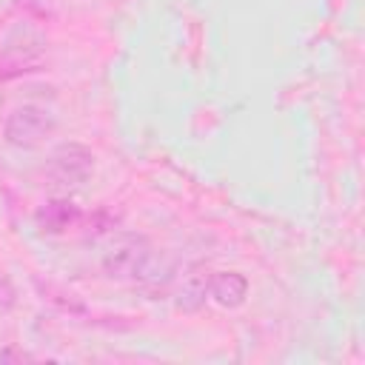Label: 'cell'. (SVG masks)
I'll list each match as a JSON object with an SVG mask.
<instances>
[{"instance_id": "6da1fadb", "label": "cell", "mask_w": 365, "mask_h": 365, "mask_svg": "<svg viewBox=\"0 0 365 365\" xmlns=\"http://www.w3.org/2000/svg\"><path fill=\"white\" fill-rule=\"evenodd\" d=\"M48 57V40L29 23H17L0 43V80L37 71Z\"/></svg>"}, {"instance_id": "7a4b0ae2", "label": "cell", "mask_w": 365, "mask_h": 365, "mask_svg": "<svg viewBox=\"0 0 365 365\" xmlns=\"http://www.w3.org/2000/svg\"><path fill=\"white\" fill-rule=\"evenodd\" d=\"M54 131H57V120L43 106H17L9 111L6 123H3L6 143L14 148H23V151L40 148Z\"/></svg>"}, {"instance_id": "3957f363", "label": "cell", "mask_w": 365, "mask_h": 365, "mask_svg": "<svg viewBox=\"0 0 365 365\" xmlns=\"http://www.w3.org/2000/svg\"><path fill=\"white\" fill-rule=\"evenodd\" d=\"M43 171L51 188H77L94 174V154L83 143H60Z\"/></svg>"}, {"instance_id": "277c9868", "label": "cell", "mask_w": 365, "mask_h": 365, "mask_svg": "<svg viewBox=\"0 0 365 365\" xmlns=\"http://www.w3.org/2000/svg\"><path fill=\"white\" fill-rule=\"evenodd\" d=\"M148 254H151L148 237H143V234H128V231H125V234L114 237V242L108 245V251H106V257H103V274H106L108 279H117V282L134 279L137 271L143 268V262L148 259Z\"/></svg>"}, {"instance_id": "5b68a950", "label": "cell", "mask_w": 365, "mask_h": 365, "mask_svg": "<svg viewBox=\"0 0 365 365\" xmlns=\"http://www.w3.org/2000/svg\"><path fill=\"white\" fill-rule=\"evenodd\" d=\"M174 274H177V259L165 251H160V254L151 251L148 259L143 262V268L137 271L134 282L148 299H163L174 282Z\"/></svg>"}, {"instance_id": "8992f818", "label": "cell", "mask_w": 365, "mask_h": 365, "mask_svg": "<svg viewBox=\"0 0 365 365\" xmlns=\"http://www.w3.org/2000/svg\"><path fill=\"white\" fill-rule=\"evenodd\" d=\"M211 277H214V271H211L208 265H202V262L191 265V268L182 274V279H180V285H177V294H174L177 311H182V314H197V311L205 305V299L211 297Z\"/></svg>"}, {"instance_id": "52a82bcc", "label": "cell", "mask_w": 365, "mask_h": 365, "mask_svg": "<svg viewBox=\"0 0 365 365\" xmlns=\"http://www.w3.org/2000/svg\"><path fill=\"white\" fill-rule=\"evenodd\" d=\"M34 222L43 234H66L80 222V208L71 200H51L37 208Z\"/></svg>"}, {"instance_id": "ba28073f", "label": "cell", "mask_w": 365, "mask_h": 365, "mask_svg": "<svg viewBox=\"0 0 365 365\" xmlns=\"http://www.w3.org/2000/svg\"><path fill=\"white\" fill-rule=\"evenodd\" d=\"M211 297L222 308H240L248 297V279L240 271H220L211 277Z\"/></svg>"}, {"instance_id": "9c48e42d", "label": "cell", "mask_w": 365, "mask_h": 365, "mask_svg": "<svg viewBox=\"0 0 365 365\" xmlns=\"http://www.w3.org/2000/svg\"><path fill=\"white\" fill-rule=\"evenodd\" d=\"M34 285H37V291L43 294L46 302H54L57 308H63V311H68V314H86V302H83L77 294L66 291L63 285H57V282H43V279H34Z\"/></svg>"}, {"instance_id": "30bf717a", "label": "cell", "mask_w": 365, "mask_h": 365, "mask_svg": "<svg viewBox=\"0 0 365 365\" xmlns=\"http://www.w3.org/2000/svg\"><path fill=\"white\" fill-rule=\"evenodd\" d=\"M120 220L111 214V211H106V208H100V211H94L91 217H88V222H86V237H91V240H97V237H103V234H108L114 225H117Z\"/></svg>"}, {"instance_id": "8fae6325", "label": "cell", "mask_w": 365, "mask_h": 365, "mask_svg": "<svg viewBox=\"0 0 365 365\" xmlns=\"http://www.w3.org/2000/svg\"><path fill=\"white\" fill-rule=\"evenodd\" d=\"M17 305V288L6 271H0V311H11Z\"/></svg>"}, {"instance_id": "7c38bea8", "label": "cell", "mask_w": 365, "mask_h": 365, "mask_svg": "<svg viewBox=\"0 0 365 365\" xmlns=\"http://www.w3.org/2000/svg\"><path fill=\"white\" fill-rule=\"evenodd\" d=\"M29 359H31V354H26V351L17 348V345L0 348V362H29Z\"/></svg>"}]
</instances>
